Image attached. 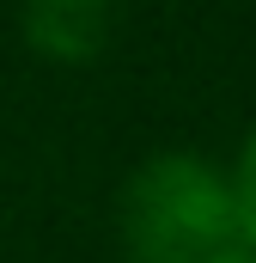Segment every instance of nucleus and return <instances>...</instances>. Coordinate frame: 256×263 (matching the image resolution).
Here are the masks:
<instances>
[{"label": "nucleus", "instance_id": "f03ea898", "mask_svg": "<svg viewBox=\"0 0 256 263\" xmlns=\"http://www.w3.org/2000/svg\"><path fill=\"white\" fill-rule=\"evenodd\" d=\"M110 0H18V31L43 62H92L110 43Z\"/></svg>", "mask_w": 256, "mask_h": 263}, {"label": "nucleus", "instance_id": "f257e3e1", "mask_svg": "<svg viewBox=\"0 0 256 263\" xmlns=\"http://www.w3.org/2000/svg\"><path fill=\"white\" fill-rule=\"evenodd\" d=\"M116 227L134 263H207L238 245L226 172L189 147H165L134 165L116 202Z\"/></svg>", "mask_w": 256, "mask_h": 263}, {"label": "nucleus", "instance_id": "20e7f679", "mask_svg": "<svg viewBox=\"0 0 256 263\" xmlns=\"http://www.w3.org/2000/svg\"><path fill=\"white\" fill-rule=\"evenodd\" d=\"M207 263H256V251H250V245H244V239H238V245H226L220 257H207Z\"/></svg>", "mask_w": 256, "mask_h": 263}, {"label": "nucleus", "instance_id": "7ed1b4c3", "mask_svg": "<svg viewBox=\"0 0 256 263\" xmlns=\"http://www.w3.org/2000/svg\"><path fill=\"white\" fill-rule=\"evenodd\" d=\"M226 190H232V214H238V239L256 251V135L238 147V159L226 172Z\"/></svg>", "mask_w": 256, "mask_h": 263}]
</instances>
